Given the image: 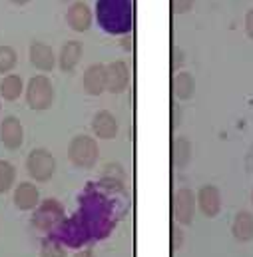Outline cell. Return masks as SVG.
Returning a JSON list of instances; mask_svg holds the SVG:
<instances>
[{"label":"cell","instance_id":"1","mask_svg":"<svg viewBox=\"0 0 253 257\" xmlns=\"http://www.w3.org/2000/svg\"><path fill=\"white\" fill-rule=\"evenodd\" d=\"M96 18L108 34H128L134 26V0H98Z\"/></svg>","mask_w":253,"mask_h":257},{"label":"cell","instance_id":"2","mask_svg":"<svg viewBox=\"0 0 253 257\" xmlns=\"http://www.w3.org/2000/svg\"><path fill=\"white\" fill-rule=\"evenodd\" d=\"M100 158V148L96 138L86 136V134H78L70 140L68 144V160L72 162L74 168L80 170H92L98 164Z\"/></svg>","mask_w":253,"mask_h":257},{"label":"cell","instance_id":"3","mask_svg":"<svg viewBox=\"0 0 253 257\" xmlns=\"http://www.w3.org/2000/svg\"><path fill=\"white\" fill-rule=\"evenodd\" d=\"M54 84L48 76L36 74L26 84V104L30 110L44 112L54 104Z\"/></svg>","mask_w":253,"mask_h":257},{"label":"cell","instance_id":"4","mask_svg":"<svg viewBox=\"0 0 253 257\" xmlns=\"http://www.w3.org/2000/svg\"><path fill=\"white\" fill-rule=\"evenodd\" d=\"M26 172L34 182L46 184L56 174V158L46 148H34L26 156Z\"/></svg>","mask_w":253,"mask_h":257},{"label":"cell","instance_id":"5","mask_svg":"<svg viewBox=\"0 0 253 257\" xmlns=\"http://www.w3.org/2000/svg\"><path fill=\"white\" fill-rule=\"evenodd\" d=\"M62 219H64V205L58 199L50 197V199H44L36 207V211L32 215V225L36 229H40V231H50Z\"/></svg>","mask_w":253,"mask_h":257},{"label":"cell","instance_id":"6","mask_svg":"<svg viewBox=\"0 0 253 257\" xmlns=\"http://www.w3.org/2000/svg\"><path fill=\"white\" fill-rule=\"evenodd\" d=\"M172 213L174 219L182 225H190L195 213V193L190 188H182L172 197Z\"/></svg>","mask_w":253,"mask_h":257},{"label":"cell","instance_id":"7","mask_svg":"<svg viewBox=\"0 0 253 257\" xmlns=\"http://www.w3.org/2000/svg\"><path fill=\"white\" fill-rule=\"evenodd\" d=\"M0 142L8 152H16L24 144V126L16 116H6L0 122Z\"/></svg>","mask_w":253,"mask_h":257},{"label":"cell","instance_id":"8","mask_svg":"<svg viewBox=\"0 0 253 257\" xmlns=\"http://www.w3.org/2000/svg\"><path fill=\"white\" fill-rule=\"evenodd\" d=\"M130 86V68L124 60H114L106 66V90L110 94H122Z\"/></svg>","mask_w":253,"mask_h":257},{"label":"cell","instance_id":"9","mask_svg":"<svg viewBox=\"0 0 253 257\" xmlns=\"http://www.w3.org/2000/svg\"><path fill=\"white\" fill-rule=\"evenodd\" d=\"M28 58H30V64L40 72H52L56 66V54H54L52 46L46 42H40V40H34L30 44Z\"/></svg>","mask_w":253,"mask_h":257},{"label":"cell","instance_id":"10","mask_svg":"<svg viewBox=\"0 0 253 257\" xmlns=\"http://www.w3.org/2000/svg\"><path fill=\"white\" fill-rule=\"evenodd\" d=\"M195 201H197L199 211L205 217H217L221 211V192L211 184H205L199 188V192L195 195Z\"/></svg>","mask_w":253,"mask_h":257},{"label":"cell","instance_id":"11","mask_svg":"<svg viewBox=\"0 0 253 257\" xmlns=\"http://www.w3.org/2000/svg\"><path fill=\"white\" fill-rule=\"evenodd\" d=\"M66 22L74 32H86L92 26V10L86 2L76 0L66 10Z\"/></svg>","mask_w":253,"mask_h":257},{"label":"cell","instance_id":"12","mask_svg":"<svg viewBox=\"0 0 253 257\" xmlns=\"http://www.w3.org/2000/svg\"><path fill=\"white\" fill-rule=\"evenodd\" d=\"M12 201L20 211H30L36 209L40 205V190L36 188V184L32 182H20L14 193H12Z\"/></svg>","mask_w":253,"mask_h":257},{"label":"cell","instance_id":"13","mask_svg":"<svg viewBox=\"0 0 253 257\" xmlns=\"http://www.w3.org/2000/svg\"><path fill=\"white\" fill-rule=\"evenodd\" d=\"M82 86H84V92L90 96L104 94L106 92V66L100 62L88 66L82 76Z\"/></svg>","mask_w":253,"mask_h":257},{"label":"cell","instance_id":"14","mask_svg":"<svg viewBox=\"0 0 253 257\" xmlns=\"http://www.w3.org/2000/svg\"><path fill=\"white\" fill-rule=\"evenodd\" d=\"M92 132L100 140H114L118 136V120L110 110H98L92 118Z\"/></svg>","mask_w":253,"mask_h":257},{"label":"cell","instance_id":"15","mask_svg":"<svg viewBox=\"0 0 253 257\" xmlns=\"http://www.w3.org/2000/svg\"><path fill=\"white\" fill-rule=\"evenodd\" d=\"M82 54H84V46L80 40H68L64 42L62 48H60V54H58V66L62 72H72L78 62L82 60Z\"/></svg>","mask_w":253,"mask_h":257},{"label":"cell","instance_id":"16","mask_svg":"<svg viewBox=\"0 0 253 257\" xmlns=\"http://www.w3.org/2000/svg\"><path fill=\"white\" fill-rule=\"evenodd\" d=\"M231 233L237 241L245 243V241H251L253 239V213L247 209H241L237 211L233 223H231Z\"/></svg>","mask_w":253,"mask_h":257},{"label":"cell","instance_id":"17","mask_svg":"<svg viewBox=\"0 0 253 257\" xmlns=\"http://www.w3.org/2000/svg\"><path fill=\"white\" fill-rule=\"evenodd\" d=\"M195 92V80L190 72H178L172 78V94L178 100H190Z\"/></svg>","mask_w":253,"mask_h":257},{"label":"cell","instance_id":"18","mask_svg":"<svg viewBox=\"0 0 253 257\" xmlns=\"http://www.w3.org/2000/svg\"><path fill=\"white\" fill-rule=\"evenodd\" d=\"M24 92V80L18 74H6L0 82V96L6 102H16Z\"/></svg>","mask_w":253,"mask_h":257},{"label":"cell","instance_id":"19","mask_svg":"<svg viewBox=\"0 0 253 257\" xmlns=\"http://www.w3.org/2000/svg\"><path fill=\"white\" fill-rule=\"evenodd\" d=\"M191 160V144L188 138L176 136L172 140V164L174 168H186Z\"/></svg>","mask_w":253,"mask_h":257},{"label":"cell","instance_id":"20","mask_svg":"<svg viewBox=\"0 0 253 257\" xmlns=\"http://www.w3.org/2000/svg\"><path fill=\"white\" fill-rule=\"evenodd\" d=\"M124 178H126L124 168H122L120 164L112 162V164H108V166L104 168V172H102V180H100V182H102V186H104L106 190L120 192L122 186H124Z\"/></svg>","mask_w":253,"mask_h":257},{"label":"cell","instance_id":"21","mask_svg":"<svg viewBox=\"0 0 253 257\" xmlns=\"http://www.w3.org/2000/svg\"><path fill=\"white\" fill-rule=\"evenodd\" d=\"M16 184V168L8 160H0V193L10 192Z\"/></svg>","mask_w":253,"mask_h":257},{"label":"cell","instance_id":"22","mask_svg":"<svg viewBox=\"0 0 253 257\" xmlns=\"http://www.w3.org/2000/svg\"><path fill=\"white\" fill-rule=\"evenodd\" d=\"M18 64V54L12 46L2 44L0 46V74H12V70Z\"/></svg>","mask_w":253,"mask_h":257},{"label":"cell","instance_id":"23","mask_svg":"<svg viewBox=\"0 0 253 257\" xmlns=\"http://www.w3.org/2000/svg\"><path fill=\"white\" fill-rule=\"evenodd\" d=\"M40 257H68V253H66V247L58 239L46 237L40 243Z\"/></svg>","mask_w":253,"mask_h":257},{"label":"cell","instance_id":"24","mask_svg":"<svg viewBox=\"0 0 253 257\" xmlns=\"http://www.w3.org/2000/svg\"><path fill=\"white\" fill-rule=\"evenodd\" d=\"M193 2H195V0H172V10H174L176 14H186V12L191 10Z\"/></svg>","mask_w":253,"mask_h":257},{"label":"cell","instance_id":"25","mask_svg":"<svg viewBox=\"0 0 253 257\" xmlns=\"http://www.w3.org/2000/svg\"><path fill=\"white\" fill-rule=\"evenodd\" d=\"M182 245H184V233H182V229L178 225H174L172 227V249L178 251Z\"/></svg>","mask_w":253,"mask_h":257},{"label":"cell","instance_id":"26","mask_svg":"<svg viewBox=\"0 0 253 257\" xmlns=\"http://www.w3.org/2000/svg\"><path fill=\"white\" fill-rule=\"evenodd\" d=\"M182 64H184V52H182L180 48H174V50H172V68L178 70Z\"/></svg>","mask_w":253,"mask_h":257},{"label":"cell","instance_id":"27","mask_svg":"<svg viewBox=\"0 0 253 257\" xmlns=\"http://www.w3.org/2000/svg\"><path fill=\"white\" fill-rule=\"evenodd\" d=\"M180 120H182V112H180L178 104H172V128H178Z\"/></svg>","mask_w":253,"mask_h":257},{"label":"cell","instance_id":"28","mask_svg":"<svg viewBox=\"0 0 253 257\" xmlns=\"http://www.w3.org/2000/svg\"><path fill=\"white\" fill-rule=\"evenodd\" d=\"M245 32H247V36L253 40V8L247 10V14H245Z\"/></svg>","mask_w":253,"mask_h":257},{"label":"cell","instance_id":"29","mask_svg":"<svg viewBox=\"0 0 253 257\" xmlns=\"http://www.w3.org/2000/svg\"><path fill=\"white\" fill-rule=\"evenodd\" d=\"M74 257H96V253H94L92 249H82V251L74 253Z\"/></svg>","mask_w":253,"mask_h":257},{"label":"cell","instance_id":"30","mask_svg":"<svg viewBox=\"0 0 253 257\" xmlns=\"http://www.w3.org/2000/svg\"><path fill=\"white\" fill-rule=\"evenodd\" d=\"M12 4H18V6H24V4H28L30 0H10Z\"/></svg>","mask_w":253,"mask_h":257},{"label":"cell","instance_id":"31","mask_svg":"<svg viewBox=\"0 0 253 257\" xmlns=\"http://www.w3.org/2000/svg\"><path fill=\"white\" fill-rule=\"evenodd\" d=\"M0 112H2V102H0Z\"/></svg>","mask_w":253,"mask_h":257},{"label":"cell","instance_id":"32","mask_svg":"<svg viewBox=\"0 0 253 257\" xmlns=\"http://www.w3.org/2000/svg\"><path fill=\"white\" fill-rule=\"evenodd\" d=\"M62 2H72V0H62Z\"/></svg>","mask_w":253,"mask_h":257},{"label":"cell","instance_id":"33","mask_svg":"<svg viewBox=\"0 0 253 257\" xmlns=\"http://www.w3.org/2000/svg\"><path fill=\"white\" fill-rule=\"evenodd\" d=\"M251 201H253V192H251Z\"/></svg>","mask_w":253,"mask_h":257}]
</instances>
